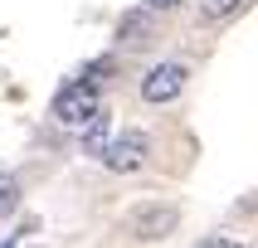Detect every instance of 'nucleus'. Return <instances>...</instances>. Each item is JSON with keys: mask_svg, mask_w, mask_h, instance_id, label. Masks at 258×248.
Masks as SVG:
<instances>
[{"mask_svg": "<svg viewBox=\"0 0 258 248\" xmlns=\"http://www.w3.org/2000/svg\"><path fill=\"white\" fill-rule=\"evenodd\" d=\"M93 112H102V98H98V78H83V83H69L63 93L54 98V117L63 127H83Z\"/></svg>", "mask_w": 258, "mask_h": 248, "instance_id": "1", "label": "nucleus"}, {"mask_svg": "<svg viewBox=\"0 0 258 248\" xmlns=\"http://www.w3.org/2000/svg\"><path fill=\"white\" fill-rule=\"evenodd\" d=\"M102 160H107V171L117 175H132L146 166V136L142 131H122V136H112V141L102 146Z\"/></svg>", "mask_w": 258, "mask_h": 248, "instance_id": "2", "label": "nucleus"}, {"mask_svg": "<svg viewBox=\"0 0 258 248\" xmlns=\"http://www.w3.org/2000/svg\"><path fill=\"white\" fill-rule=\"evenodd\" d=\"M180 88H185V63H156L142 78V98L146 102H171V98H180Z\"/></svg>", "mask_w": 258, "mask_h": 248, "instance_id": "3", "label": "nucleus"}, {"mask_svg": "<svg viewBox=\"0 0 258 248\" xmlns=\"http://www.w3.org/2000/svg\"><path fill=\"white\" fill-rule=\"evenodd\" d=\"M15 204H20V185H15L10 175H0V214H10Z\"/></svg>", "mask_w": 258, "mask_h": 248, "instance_id": "4", "label": "nucleus"}, {"mask_svg": "<svg viewBox=\"0 0 258 248\" xmlns=\"http://www.w3.org/2000/svg\"><path fill=\"white\" fill-rule=\"evenodd\" d=\"M239 5H244V0H205L200 10H205V20H224V15H234Z\"/></svg>", "mask_w": 258, "mask_h": 248, "instance_id": "5", "label": "nucleus"}, {"mask_svg": "<svg viewBox=\"0 0 258 248\" xmlns=\"http://www.w3.org/2000/svg\"><path fill=\"white\" fill-rule=\"evenodd\" d=\"M146 5H151V10H175L180 0H146Z\"/></svg>", "mask_w": 258, "mask_h": 248, "instance_id": "6", "label": "nucleus"}]
</instances>
